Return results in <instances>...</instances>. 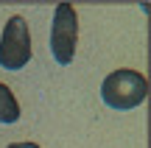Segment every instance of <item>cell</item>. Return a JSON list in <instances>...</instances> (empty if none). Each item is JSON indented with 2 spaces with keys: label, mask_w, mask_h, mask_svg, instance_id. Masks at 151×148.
Returning <instances> with one entry per match:
<instances>
[{
  "label": "cell",
  "mask_w": 151,
  "mask_h": 148,
  "mask_svg": "<svg viewBox=\"0 0 151 148\" xmlns=\"http://www.w3.org/2000/svg\"><path fill=\"white\" fill-rule=\"evenodd\" d=\"M20 120V104H17L14 92L0 81V123H17Z\"/></svg>",
  "instance_id": "obj_4"
},
{
  "label": "cell",
  "mask_w": 151,
  "mask_h": 148,
  "mask_svg": "<svg viewBox=\"0 0 151 148\" xmlns=\"http://www.w3.org/2000/svg\"><path fill=\"white\" fill-rule=\"evenodd\" d=\"M31 61V31L22 14L6 20L3 36H0V67L3 70H20Z\"/></svg>",
  "instance_id": "obj_2"
},
{
  "label": "cell",
  "mask_w": 151,
  "mask_h": 148,
  "mask_svg": "<svg viewBox=\"0 0 151 148\" xmlns=\"http://www.w3.org/2000/svg\"><path fill=\"white\" fill-rule=\"evenodd\" d=\"M78 42V17L70 3H59L53 11V25H50V53L56 64H70L76 56Z\"/></svg>",
  "instance_id": "obj_3"
},
{
  "label": "cell",
  "mask_w": 151,
  "mask_h": 148,
  "mask_svg": "<svg viewBox=\"0 0 151 148\" xmlns=\"http://www.w3.org/2000/svg\"><path fill=\"white\" fill-rule=\"evenodd\" d=\"M101 98L112 109H137L148 98V78L137 70H115L104 78Z\"/></svg>",
  "instance_id": "obj_1"
},
{
  "label": "cell",
  "mask_w": 151,
  "mask_h": 148,
  "mask_svg": "<svg viewBox=\"0 0 151 148\" xmlns=\"http://www.w3.org/2000/svg\"><path fill=\"white\" fill-rule=\"evenodd\" d=\"M6 148H39L37 143H11V145H6Z\"/></svg>",
  "instance_id": "obj_5"
}]
</instances>
